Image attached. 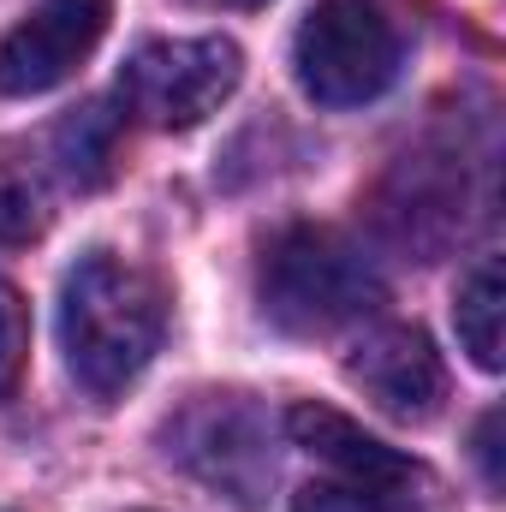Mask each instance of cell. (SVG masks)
I'll return each instance as SVG.
<instances>
[{
    "mask_svg": "<svg viewBox=\"0 0 506 512\" xmlns=\"http://www.w3.org/2000/svg\"><path fill=\"white\" fill-rule=\"evenodd\" d=\"M245 54L227 36H167L143 42L120 72V102L131 120L155 131H191L239 90Z\"/></svg>",
    "mask_w": 506,
    "mask_h": 512,
    "instance_id": "4",
    "label": "cell"
},
{
    "mask_svg": "<svg viewBox=\"0 0 506 512\" xmlns=\"http://www.w3.org/2000/svg\"><path fill=\"white\" fill-rule=\"evenodd\" d=\"M381 274L334 227H292L262 256V316L286 334H334L376 316Z\"/></svg>",
    "mask_w": 506,
    "mask_h": 512,
    "instance_id": "2",
    "label": "cell"
},
{
    "mask_svg": "<svg viewBox=\"0 0 506 512\" xmlns=\"http://www.w3.org/2000/svg\"><path fill=\"white\" fill-rule=\"evenodd\" d=\"M114 0H42L18 30L0 42V90L6 96H42L60 90L108 36Z\"/></svg>",
    "mask_w": 506,
    "mask_h": 512,
    "instance_id": "7",
    "label": "cell"
},
{
    "mask_svg": "<svg viewBox=\"0 0 506 512\" xmlns=\"http://www.w3.org/2000/svg\"><path fill=\"white\" fill-rule=\"evenodd\" d=\"M292 72L322 108H364L399 78V30L376 0H316L292 36Z\"/></svg>",
    "mask_w": 506,
    "mask_h": 512,
    "instance_id": "3",
    "label": "cell"
},
{
    "mask_svg": "<svg viewBox=\"0 0 506 512\" xmlns=\"http://www.w3.org/2000/svg\"><path fill=\"white\" fill-rule=\"evenodd\" d=\"M167 453L197 471L209 489L233 495L239 507H256L262 489L274 483V453H268V423L251 399L239 393H203L173 429H167Z\"/></svg>",
    "mask_w": 506,
    "mask_h": 512,
    "instance_id": "5",
    "label": "cell"
},
{
    "mask_svg": "<svg viewBox=\"0 0 506 512\" xmlns=\"http://www.w3.org/2000/svg\"><path fill=\"white\" fill-rule=\"evenodd\" d=\"M495 429H501V411H489V417H483V429H477V459H483L489 489H501V447H495Z\"/></svg>",
    "mask_w": 506,
    "mask_h": 512,
    "instance_id": "14",
    "label": "cell"
},
{
    "mask_svg": "<svg viewBox=\"0 0 506 512\" xmlns=\"http://www.w3.org/2000/svg\"><path fill=\"white\" fill-rule=\"evenodd\" d=\"M286 435H292L310 459H322L346 489H358L376 512H417L435 495V477H429L417 459H405V453H393L387 441L364 435V429H358L346 411H334V405H316V399L292 405V411H286Z\"/></svg>",
    "mask_w": 506,
    "mask_h": 512,
    "instance_id": "6",
    "label": "cell"
},
{
    "mask_svg": "<svg viewBox=\"0 0 506 512\" xmlns=\"http://www.w3.org/2000/svg\"><path fill=\"white\" fill-rule=\"evenodd\" d=\"M114 143H120V120L108 108H84L54 131V155H60V167L78 191H90L114 173Z\"/></svg>",
    "mask_w": 506,
    "mask_h": 512,
    "instance_id": "10",
    "label": "cell"
},
{
    "mask_svg": "<svg viewBox=\"0 0 506 512\" xmlns=\"http://www.w3.org/2000/svg\"><path fill=\"white\" fill-rule=\"evenodd\" d=\"M292 512H376V507H370L358 489H346V483L334 477V483H310V489H298Z\"/></svg>",
    "mask_w": 506,
    "mask_h": 512,
    "instance_id": "13",
    "label": "cell"
},
{
    "mask_svg": "<svg viewBox=\"0 0 506 512\" xmlns=\"http://www.w3.org/2000/svg\"><path fill=\"white\" fill-rule=\"evenodd\" d=\"M24 358H30V316H24L18 286H12V280H0V399L18 387Z\"/></svg>",
    "mask_w": 506,
    "mask_h": 512,
    "instance_id": "11",
    "label": "cell"
},
{
    "mask_svg": "<svg viewBox=\"0 0 506 512\" xmlns=\"http://www.w3.org/2000/svg\"><path fill=\"white\" fill-rule=\"evenodd\" d=\"M167 328V292L149 268L90 251L60 286V352L72 382L96 405H114L155 358Z\"/></svg>",
    "mask_w": 506,
    "mask_h": 512,
    "instance_id": "1",
    "label": "cell"
},
{
    "mask_svg": "<svg viewBox=\"0 0 506 512\" xmlns=\"http://www.w3.org/2000/svg\"><path fill=\"white\" fill-rule=\"evenodd\" d=\"M30 233H42V197L24 173L0 167V239L12 245V239H30Z\"/></svg>",
    "mask_w": 506,
    "mask_h": 512,
    "instance_id": "12",
    "label": "cell"
},
{
    "mask_svg": "<svg viewBox=\"0 0 506 512\" xmlns=\"http://www.w3.org/2000/svg\"><path fill=\"white\" fill-rule=\"evenodd\" d=\"M453 322H459V346L471 352L477 370H501V322H506V280L501 262H477L459 286V304H453Z\"/></svg>",
    "mask_w": 506,
    "mask_h": 512,
    "instance_id": "9",
    "label": "cell"
},
{
    "mask_svg": "<svg viewBox=\"0 0 506 512\" xmlns=\"http://www.w3.org/2000/svg\"><path fill=\"white\" fill-rule=\"evenodd\" d=\"M346 376L352 387H364V399L381 405L387 417L399 423H423L441 411V393H447V370L429 346V334L405 328V322H376L352 340V358H346Z\"/></svg>",
    "mask_w": 506,
    "mask_h": 512,
    "instance_id": "8",
    "label": "cell"
},
{
    "mask_svg": "<svg viewBox=\"0 0 506 512\" xmlns=\"http://www.w3.org/2000/svg\"><path fill=\"white\" fill-rule=\"evenodd\" d=\"M239 6H262V0H239Z\"/></svg>",
    "mask_w": 506,
    "mask_h": 512,
    "instance_id": "15",
    "label": "cell"
}]
</instances>
